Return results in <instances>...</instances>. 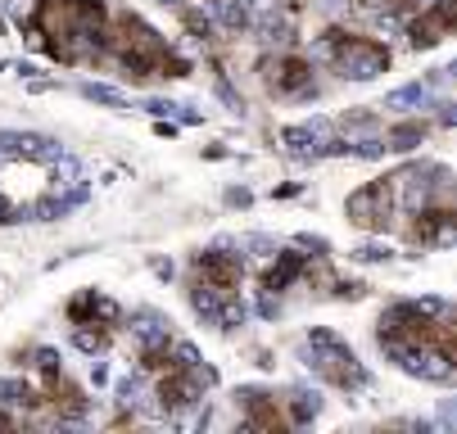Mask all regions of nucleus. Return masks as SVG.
I'll use <instances>...</instances> for the list:
<instances>
[{
	"label": "nucleus",
	"mask_w": 457,
	"mask_h": 434,
	"mask_svg": "<svg viewBox=\"0 0 457 434\" xmlns=\"http://www.w3.org/2000/svg\"><path fill=\"white\" fill-rule=\"evenodd\" d=\"M32 32H37V41L59 59V64L100 59L104 0H37Z\"/></svg>",
	"instance_id": "nucleus-1"
},
{
	"label": "nucleus",
	"mask_w": 457,
	"mask_h": 434,
	"mask_svg": "<svg viewBox=\"0 0 457 434\" xmlns=\"http://www.w3.org/2000/svg\"><path fill=\"white\" fill-rule=\"evenodd\" d=\"M100 54H109L113 64H118L127 78H137V82L181 78V73H186V59H181L154 28H145L137 14H113V19H104Z\"/></svg>",
	"instance_id": "nucleus-2"
},
{
	"label": "nucleus",
	"mask_w": 457,
	"mask_h": 434,
	"mask_svg": "<svg viewBox=\"0 0 457 434\" xmlns=\"http://www.w3.org/2000/svg\"><path fill=\"white\" fill-rule=\"evenodd\" d=\"M380 344H389L408 362H435L439 376L453 366V317L435 303H403L389 317H380Z\"/></svg>",
	"instance_id": "nucleus-3"
},
{
	"label": "nucleus",
	"mask_w": 457,
	"mask_h": 434,
	"mask_svg": "<svg viewBox=\"0 0 457 434\" xmlns=\"http://www.w3.org/2000/svg\"><path fill=\"white\" fill-rule=\"evenodd\" d=\"M326 54H331V64L345 69L349 78H376L385 64H389V50L362 32H340L331 28L326 32Z\"/></svg>",
	"instance_id": "nucleus-4"
},
{
	"label": "nucleus",
	"mask_w": 457,
	"mask_h": 434,
	"mask_svg": "<svg viewBox=\"0 0 457 434\" xmlns=\"http://www.w3.org/2000/svg\"><path fill=\"white\" fill-rule=\"evenodd\" d=\"M399 181L403 176H389V181H371L367 191H358L349 200V217L367 231H380L389 226V217H395V200H399Z\"/></svg>",
	"instance_id": "nucleus-5"
},
{
	"label": "nucleus",
	"mask_w": 457,
	"mask_h": 434,
	"mask_svg": "<svg viewBox=\"0 0 457 434\" xmlns=\"http://www.w3.org/2000/svg\"><path fill=\"white\" fill-rule=\"evenodd\" d=\"M240 276H245V267L231 254H204L200 263L190 267V285L200 290L204 299H231L240 290Z\"/></svg>",
	"instance_id": "nucleus-6"
},
{
	"label": "nucleus",
	"mask_w": 457,
	"mask_h": 434,
	"mask_svg": "<svg viewBox=\"0 0 457 434\" xmlns=\"http://www.w3.org/2000/svg\"><path fill=\"white\" fill-rule=\"evenodd\" d=\"M268 82L277 95H303V91H312V64L299 54H281L268 73Z\"/></svg>",
	"instance_id": "nucleus-7"
},
{
	"label": "nucleus",
	"mask_w": 457,
	"mask_h": 434,
	"mask_svg": "<svg viewBox=\"0 0 457 434\" xmlns=\"http://www.w3.org/2000/svg\"><path fill=\"white\" fill-rule=\"evenodd\" d=\"M290 398H272V394H249V416L245 425L253 430H290L295 425V412H286Z\"/></svg>",
	"instance_id": "nucleus-8"
},
{
	"label": "nucleus",
	"mask_w": 457,
	"mask_h": 434,
	"mask_svg": "<svg viewBox=\"0 0 457 434\" xmlns=\"http://www.w3.org/2000/svg\"><path fill=\"white\" fill-rule=\"evenodd\" d=\"M448 0H435L430 10H421V19L412 23V41L417 45H435V41H444L448 37Z\"/></svg>",
	"instance_id": "nucleus-9"
},
{
	"label": "nucleus",
	"mask_w": 457,
	"mask_h": 434,
	"mask_svg": "<svg viewBox=\"0 0 457 434\" xmlns=\"http://www.w3.org/2000/svg\"><path fill=\"white\" fill-rule=\"evenodd\" d=\"M358 5H376V0H358Z\"/></svg>",
	"instance_id": "nucleus-10"
}]
</instances>
